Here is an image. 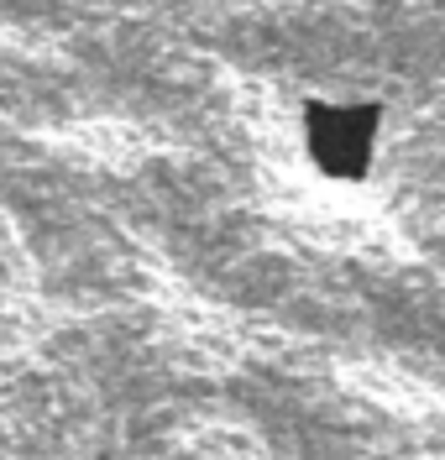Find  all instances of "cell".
Segmentation results:
<instances>
[{"instance_id": "1", "label": "cell", "mask_w": 445, "mask_h": 460, "mask_svg": "<svg viewBox=\"0 0 445 460\" xmlns=\"http://www.w3.org/2000/svg\"><path fill=\"white\" fill-rule=\"evenodd\" d=\"M378 105H309L304 111V146L315 172H325L335 183H361L372 172L378 152Z\"/></svg>"}, {"instance_id": "2", "label": "cell", "mask_w": 445, "mask_h": 460, "mask_svg": "<svg viewBox=\"0 0 445 460\" xmlns=\"http://www.w3.org/2000/svg\"><path fill=\"white\" fill-rule=\"evenodd\" d=\"M94 460H111V456H94Z\"/></svg>"}]
</instances>
